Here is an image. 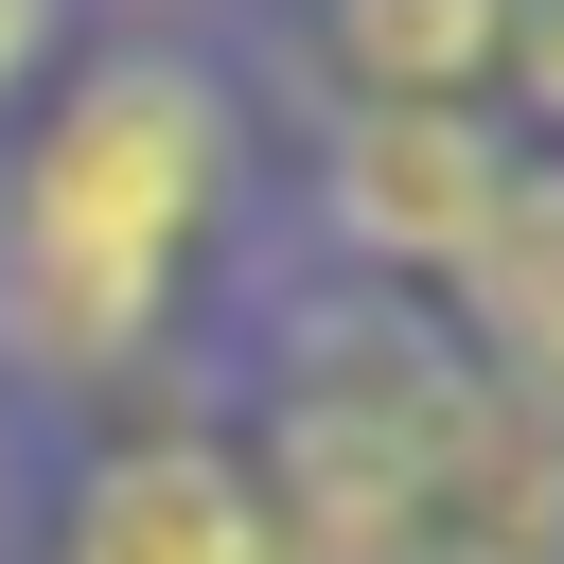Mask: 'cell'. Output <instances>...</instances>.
I'll return each mask as SVG.
<instances>
[{"instance_id": "cell-1", "label": "cell", "mask_w": 564, "mask_h": 564, "mask_svg": "<svg viewBox=\"0 0 564 564\" xmlns=\"http://www.w3.org/2000/svg\"><path fill=\"white\" fill-rule=\"evenodd\" d=\"M282 564H564V423L405 300L282 335Z\"/></svg>"}, {"instance_id": "cell-2", "label": "cell", "mask_w": 564, "mask_h": 564, "mask_svg": "<svg viewBox=\"0 0 564 564\" xmlns=\"http://www.w3.org/2000/svg\"><path fill=\"white\" fill-rule=\"evenodd\" d=\"M212 176H229V106H212V70H176V53H106V70L53 106V141L18 159V194H0V335H18L35 370H106V352H141L176 247H194V212H212Z\"/></svg>"}, {"instance_id": "cell-3", "label": "cell", "mask_w": 564, "mask_h": 564, "mask_svg": "<svg viewBox=\"0 0 564 564\" xmlns=\"http://www.w3.org/2000/svg\"><path fill=\"white\" fill-rule=\"evenodd\" d=\"M494 176H511V159H494L458 106H370L352 159H335V212H352V247H388V264H458L476 212H494Z\"/></svg>"}, {"instance_id": "cell-4", "label": "cell", "mask_w": 564, "mask_h": 564, "mask_svg": "<svg viewBox=\"0 0 564 564\" xmlns=\"http://www.w3.org/2000/svg\"><path fill=\"white\" fill-rule=\"evenodd\" d=\"M70 564H282V529L247 511V476H229L212 441H141V458L88 476Z\"/></svg>"}, {"instance_id": "cell-5", "label": "cell", "mask_w": 564, "mask_h": 564, "mask_svg": "<svg viewBox=\"0 0 564 564\" xmlns=\"http://www.w3.org/2000/svg\"><path fill=\"white\" fill-rule=\"evenodd\" d=\"M458 300H476V335H494L529 388H564V159H511V176H494V212H476V247H458Z\"/></svg>"}, {"instance_id": "cell-6", "label": "cell", "mask_w": 564, "mask_h": 564, "mask_svg": "<svg viewBox=\"0 0 564 564\" xmlns=\"http://www.w3.org/2000/svg\"><path fill=\"white\" fill-rule=\"evenodd\" d=\"M352 70H388V106H441L476 53H494V0H335Z\"/></svg>"}, {"instance_id": "cell-7", "label": "cell", "mask_w": 564, "mask_h": 564, "mask_svg": "<svg viewBox=\"0 0 564 564\" xmlns=\"http://www.w3.org/2000/svg\"><path fill=\"white\" fill-rule=\"evenodd\" d=\"M494 35H511V53H529V106H546V123H564V0H494Z\"/></svg>"}, {"instance_id": "cell-8", "label": "cell", "mask_w": 564, "mask_h": 564, "mask_svg": "<svg viewBox=\"0 0 564 564\" xmlns=\"http://www.w3.org/2000/svg\"><path fill=\"white\" fill-rule=\"evenodd\" d=\"M35 35H53V0H0V88L35 70Z\"/></svg>"}]
</instances>
